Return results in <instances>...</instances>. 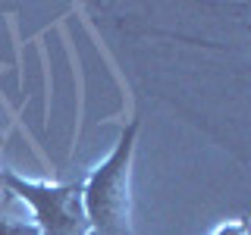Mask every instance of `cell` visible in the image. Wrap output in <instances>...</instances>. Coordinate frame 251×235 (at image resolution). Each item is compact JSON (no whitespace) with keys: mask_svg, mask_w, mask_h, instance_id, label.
<instances>
[{"mask_svg":"<svg viewBox=\"0 0 251 235\" xmlns=\"http://www.w3.org/2000/svg\"><path fill=\"white\" fill-rule=\"evenodd\" d=\"M141 122L132 119L120 132L113 151L82 179V204L91 235H132V157Z\"/></svg>","mask_w":251,"mask_h":235,"instance_id":"cell-1","label":"cell"},{"mask_svg":"<svg viewBox=\"0 0 251 235\" xmlns=\"http://www.w3.org/2000/svg\"><path fill=\"white\" fill-rule=\"evenodd\" d=\"M3 188L31 210V223L41 235H91L82 204V179L35 182L13 169H3Z\"/></svg>","mask_w":251,"mask_h":235,"instance_id":"cell-2","label":"cell"},{"mask_svg":"<svg viewBox=\"0 0 251 235\" xmlns=\"http://www.w3.org/2000/svg\"><path fill=\"white\" fill-rule=\"evenodd\" d=\"M13 204H16V198L10 191H0V235H41L31 219H22V216L10 213Z\"/></svg>","mask_w":251,"mask_h":235,"instance_id":"cell-3","label":"cell"},{"mask_svg":"<svg viewBox=\"0 0 251 235\" xmlns=\"http://www.w3.org/2000/svg\"><path fill=\"white\" fill-rule=\"evenodd\" d=\"M210 235H251V219H248V216L226 219V223H220Z\"/></svg>","mask_w":251,"mask_h":235,"instance_id":"cell-4","label":"cell"},{"mask_svg":"<svg viewBox=\"0 0 251 235\" xmlns=\"http://www.w3.org/2000/svg\"><path fill=\"white\" fill-rule=\"evenodd\" d=\"M0 191H6V188H3V169H0Z\"/></svg>","mask_w":251,"mask_h":235,"instance_id":"cell-5","label":"cell"},{"mask_svg":"<svg viewBox=\"0 0 251 235\" xmlns=\"http://www.w3.org/2000/svg\"><path fill=\"white\" fill-rule=\"evenodd\" d=\"M0 144H3V129H0Z\"/></svg>","mask_w":251,"mask_h":235,"instance_id":"cell-6","label":"cell"}]
</instances>
